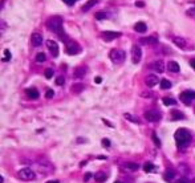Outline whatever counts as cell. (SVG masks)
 I'll list each match as a JSON object with an SVG mask.
<instances>
[{
    "label": "cell",
    "mask_w": 195,
    "mask_h": 183,
    "mask_svg": "<svg viewBox=\"0 0 195 183\" xmlns=\"http://www.w3.org/2000/svg\"><path fill=\"white\" fill-rule=\"evenodd\" d=\"M18 175H19V178L21 180H33L36 178V174L33 173V170L29 169V167H24V169L19 170Z\"/></svg>",
    "instance_id": "cell-4"
},
{
    "label": "cell",
    "mask_w": 195,
    "mask_h": 183,
    "mask_svg": "<svg viewBox=\"0 0 195 183\" xmlns=\"http://www.w3.org/2000/svg\"><path fill=\"white\" fill-rule=\"evenodd\" d=\"M124 115H125V118H126V119H129V121H131V122H134V124H139V119H138V118H136V117H133L131 114L125 113Z\"/></svg>",
    "instance_id": "cell-30"
},
{
    "label": "cell",
    "mask_w": 195,
    "mask_h": 183,
    "mask_svg": "<svg viewBox=\"0 0 195 183\" xmlns=\"http://www.w3.org/2000/svg\"><path fill=\"white\" fill-rule=\"evenodd\" d=\"M45 96H47V98H51V97H53V96H54V92H53V90H48Z\"/></svg>",
    "instance_id": "cell-38"
},
{
    "label": "cell",
    "mask_w": 195,
    "mask_h": 183,
    "mask_svg": "<svg viewBox=\"0 0 195 183\" xmlns=\"http://www.w3.org/2000/svg\"><path fill=\"white\" fill-rule=\"evenodd\" d=\"M88 72V68L84 65H80V66H76L74 70H73V76L76 77V79H82V77H85Z\"/></svg>",
    "instance_id": "cell-12"
},
{
    "label": "cell",
    "mask_w": 195,
    "mask_h": 183,
    "mask_svg": "<svg viewBox=\"0 0 195 183\" xmlns=\"http://www.w3.org/2000/svg\"><path fill=\"white\" fill-rule=\"evenodd\" d=\"M136 5H137V7H143L145 3H143V2H137V3H136Z\"/></svg>",
    "instance_id": "cell-42"
},
{
    "label": "cell",
    "mask_w": 195,
    "mask_h": 183,
    "mask_svg": "<svg viewBox=\"0 0 195 183\" xmlns=\"http://www.w3.org/2000/svg\"><path fill=\"white\" fill-rule=\"evenodd\" d=\"M174 176H175V171L174 170H166L165 174H163V179L166 182H171L172 179H174Z\"/></svg>",
    "instance_id": "cell-22"
},
{
    "label": "cell",
    "mask_w": 195,
    "mask_h": 183,
    "mask_svg": "<svg viewBox=\"0 0 195 183\" xmlns=\"http://www.w3.org/2000/svg\"><path fill=\"white\" fill-rule=\"evenodd\" d=\"M101 77H96V79H94V82H96V84H101Z\"/></svg>",
    "instance_id": "cell-40"
},
{
    "label": "cell",
    "mask_w": 195,
    "mask_h": 183,
    "mask_svg": "<svg viewBox=\"0 0 195 183\" xmlns=\"http://www.w3.org/2000/svg\"><path fill=\"white\" fill-rule=\"evenodd\" d=\"M141 96H142V97H151L153 93H150V92H149V93H147V92H143V93H141Z\"/></svg>",
    "instance_id": "cell-39"
},
{
    "label": "cell",
    "mask_w": 195,
    "mask_h": 183,
    "mask_svg": "<svg viewBox=\"0 0 195 183\" xmlns=\"http://www.w3.org/2000/svg\"><path fill=\"white\" fill-rule=\"evenodd\" d=\"M102 146L104 147H109L110 146V141L108 140V138H104V140H102Z\"/></svg>",
    "instance_id": "cell-35"
},
{
    "label": "cell",
    "mask_w": 195,
    "mask_h": 183,
    "mask_svg": "<svg viewBox=\"0 0 195 183\" xmlns=\"http://www.w3.org/2000/svg\"><path fill=\"white\" fill-rule=\"evenodd\" d=\"M174 137H175L178 146H181V147H185L191 142V133L187 129H178L175 131Z\"/></svg>",
    "instance_id": "cell-2"
},
{
    "label": "cell",
    "mask_w": 195,
    "mask_h": 183,
    "mask_svg": "<svg viewBox=\"0 0 195 183\" xmlns=\"http://www.w3.org/2000/svg\"><path fill=\"white\" fill-rule=\"evenodd\" d=\"M4 58H3V61H8L9 58H11V52L8 51V49H5V51H4Z\"/></svg>",
    "instance_id": "cell-34"
},
{
    "label": "cell",
    "mask_w": 195,
    "mask_h": 183,
    "mask_svg": "<svg viewBox=\"0 0 195 183\" xmlns=\"http://www.w3.org/2000/svg\"><path fill=\"white\" fill-rule=\"evenodd\" d=\"M98 2L100 0H88V2L81 7V11L82 12H88V11H90L96 4H98Z\"/></svg>",
    "instance_id": "cell-16"
},
{
    "label": "cell",
    "mask_w": 195,
    "mask_h": 183,
    "mask_svg": "<svg viewBox=\"0 0 195 183\" xmlns=\"http://www.w3.org/2000/svg\"><path fill=\"white\" fill-rule=\"evenodd\" d=\"M25 94L28 96V98H32V99H37L40 97V93H38V90L35 89V88H28L25 90Z\"/></svg>",
    "instance_id": "cell-17"
},
{
    "label": "cell",
    "mask_w": 195,
    "mask_h": 183,
    "mask_svg": "<svg viewBox=\"0 0 195 183\" xmlns=\"http://www.w3.org/2000/svg\"><path fill=\"white\" fill-rule=\"evenodd\" d=\"M106 178H108L106 173H102V171H98V173L94 174V179H96L97 183H102V182H105V180H106Z\"/></svg>",
    "instance_id": "cell-21"
},
{
    "label": "cell",
    "mask_w": 195,
    "mask_h": 183,
    "mask_svg": "<svg viewBox=\"0 0 195 183\" xmlns=\"http://www.w3.org/2000/svg\"><path fill=\"white\" fill-rule=\"evenodd\" d=\"M161 88L162 89H170L171 88V82L169 81V80H166V79H163V80H161Z\"/></svg>",
    "instance_id": "cell-27"
},
{
    "label": "cell",
    "mask_w": 195,
    "mask_h": 183,
    "mask_svg": "<svg viewBox=\"0 0 195 183\" xmlns=\"http://www.w3.org/2000/svg\"><path fill=\"white\" fill-rule=\"evenodd\" d=\"M162 101H163V104L166 105V106H170V105H177V101H175V99H172L171 97H163Z\"/></svg>",
    "instance_id": "cell-25"
},
{
    "label": "cell",
    "mask_w": 195,
    "mask_h": 183,
    "mask_svg": "<svg viewBox=\"0 0 195 183\" xmlns=\"http://www.w3.org/2000/svg\"><path fill=\"white\" fill-rule=\"evenodd\" d=\"M31 41L33 47H41L43 45V35L40 33H33L31 36Z\"/></svg>",
    "instance_id": "cell-15"
},
{
    "label": "cell",
    "mask_w": 195,
    "mask_h": 183,
    "mask_svg": "<svg viewBox=\"0 0 195 183\" xmlns=\"http://www.w3.org/2000/svg\"><path fill=\"white\" fill-rule=\"evenodd\" d=\"M167 69H169L170 72H172V73H178V72L181 70V66L177 61H170V63L167 64Z\"/></svg>",
    "instance_id": "cell-19"
},
{
    "label": "cell",
    "mask_w": 195,
    "mask_h": 183,
    "mask_svg": "<svg viewBox=\"0 0 195 183\" xmlns=\"http://www.w3.org/2000/svg\"><path fill=\"white\" fill-rule=\"evenodd\" d=\"M120 36H121L120 32H113V31H105L101 33L102 40H105V41H111V40H114V38L120 37Z\"/></svg>",
    "instance_id": "cell-9"
},
{
    "label": "cell",
    "mask_w": 195,
    "mask_h": 183,
    "mask_svg": "<svg viewBox=\"0 0 195 183\" xmlns=\"http://www.w3.org/2000/svg\"><path fill=\"white\" fill-rule=\"evenodd\" d=\"M143 117L149 122H158V121H161V118H162V114H161L159 110L153 109V110H147V112H145Z\"/></svg>",
    "instance_id": "cell-5"
},
{
    "label": "cell",
    "mask_w": 195,
    "mask_h": 183,
    "mask_svg": "<svg viewBox=\"0 0 195 183\" xmlns=\"http://www.w3.org/2000/svg\"><path fill=\"white\" fill-rule=\"evenodd\" d=\"M90 176H92V175H90V174H86V176H85V178H84V179H85V180H88V179H89V178H90Z\"/></svg>",
    "instance_id": "cell-44"
},
{
    "label": "cell",
    "mask_w": 195,
    "mask_h": 183,
    "mask_svg": "<svg viewBox=\"0 0 195 183\" xmlns=\"http://www.w3.org/2000/svg\"><path fill=\"white\" fill-rule=\"evenodd\" d=\"M64 82H65V79H64L63 76H60V77H57V79H56V84H57V85H63Z\"/></svg>",
    "instance_id": "cell-33"
},
{
    "label": "cell",
    "mask_w": 195,
    "mask_h": 183,
    "mask_svg": "<svg viewBox=\"0 0 195 183\" xmlns=\"http://www.w3.org/2000/svg\"><path fill=\"white\" fill-rule=\"evenodd\" d=\"M63 24H64V20L61 16L56 15V16H52V18H49L48 21H47V27L49 31H52L54 33H57V35L60 36L63 32Z\"/></svg>",
    "instance_id": "cell-1"
},
{
    "label": "cell",
    "mask_w": 195,
    "mask_h": 183,
    "mask_svg": "<svg viewBox=\"0 0 195 183\" xmlns=\"http://www.w3.org/2000/svg\"><path fill=\"white\" fill-rule=\"evenodd\" d=\"M47 183H60V182L59 180H48Z\"/></svg>",
    "instance_id": "cell-45"
},
{
    "label": "cell",
    "mask_w": 195,
    "mask_h": 183,
    "mask_svg": "<svg viewBox=\"0 0 195 183\" xmlns=\"http://www.w3.org/2000/svg\"><path fill=\"white\" fill-rule=\"evenodd\" d=\"M114 183H121V182H114Z\"/></svg>",
    "instance_id": "cell-48"
},
{
    "label": "cell",
    "mask_w": 195,
    "mask_h": 183,
    "mask_svg": "<svg viewBox=\"0 0 195 183\" xmlns=\"http://www.w3.org/2000/svg\"><path fill=\"white\" fill-rule=\"evenodd\" d=\"M172 43H174L178 48H181V49H187V47H186V45H187V41H186L183 37L174 36V37H172Z\"/></svg>",
    "instance_id": "cell-14"
},
{
    "label": "cell",
    "mask_w": 195,
    "mask_h": 183,
    "mask_svg": "<svg viewBox=\"0 0 195 183\" xmlns=\"http://www.w3.org/2000/svg\"><path fill=\"white\" fill-rule=\"evenodd\" d=\"M143 170L146 171V173H150V171L154 170V165L153 163H146V165L143 166Z\"/></svg>",
    "instance_id": "cell-32"
},
{
    "label": "cell",
    "mask_w": 195,
    "mask_h": 183,
    "mask_svg": "<svg viewBox=\"0 0 195 183\" xmlns=\"http://www.w3.org/2000/svg\"><path fill=\"white\" fill-rule=\"evenodd\" d=\"M45 77L48 80H51L52 77H53V69L52 68H47L45 69Z\"/></svg>",
    "instance_id": "cell-31"
},
{
    "label": "cell",
    "mask_w": 195,
    "mask_h": 183,
    "mask_svg": "<svg viewBox=\"0 0 195 183\" xmlns=\"http://www.w3.org/2000/svg\"><path fill=\"white\" fill-rule=\"evenodd\" d=\"M134 29H136L137 32H139V33H145V32L147 31V27H146V24H145V23L139 21V23H137V24L134 25Z\"/></svg>",
    "instance_id": "cell-23"
},
{
    "label": "cell",
    "mask_w": 195,
    "mask_h": 183,
    "mask_svg": "<svg viewBox=\"0 0 195 183\" xmlns=\"http://www.w3.org/2000/svg\"><path fill=\"white\" fill-rule=\"evenodd\" d=\"M157 43H158L157 36H147V37H142L139 40V44H142V45H155Z\"/></svg>",
    "instance_id": "cell-11"
},
{
    "label": "cell",
    "mask_w": 195,
    "mask_h": 183,
    "mask_svg": "<svg viewBox=\"0 0 195 183\" xmlns=\"http://www.w3.org/2000/svg\"><path fill=\"white\" fill-rule=\"evenodd\" d=\"M153 140H154V143H155V145H157V146H161V141L158 140V137L155 135V134H153Z\"/></svg>",
    "instance_id": "cell-36"
},
{
    "label": "cell",
    "mask_w": 195,
    "mask_h": 183,
    "mask_svg": "<svg viewBox=\"0 0 195 183\" xmlns=\"http://www.w3.org/2000/svg\"><path fill=\"white\" fill-rule=\"evenodd\" d=\"M142 58V51L139 45H133L131 47V61L133 64H138Z\"/></svg>",
    "instance_id": "cell-8"
},
{
    "label": "cell",
    "mask_w": 195,
    "mask_h": 183,
    "mask_svg": "<svg viewBox=\"0 0 195 183\" xmlns=\"http://www.w3.org/2000/svg\"><path fill=\"white\" fill-rule=\"evenodd\" d=\"M126 58V53L122 49H113L110 52V60L113 61L114 64H122Z\"/></svg>",
    "instance_id": "cell-3"
},
{
    "label": "cell",
    "mask_w": 195,
    "mask_h": 183,
    "mask_svg": "<svg viewBox=\"0 0 195 183\" xmlns=\"http://www.w3.org/2000/svg\"><path fill=\"white\" fill-rule=\"evenodd\" d=\"M47 47H48V49H49V52L52 53L53 57H57V56H59V45H57V43H56V41L48 40V41H47Z\"/></svg>",
    "instance_id": "cell-10"
},
{
    "label": "cell",
    "mask_w": 195,
    "mask_h": 183,
    "mask_svg": "<svg viewBox=\"0 0 195 183\" xmlns=\"http://www.w3.org/2000/svg\"><path fill=\"white\" fill-rule=\"evenodd\" d=\"M158 82H159V79L155 74H149V76H146V79H145V84H146L149 88L155 86Z\"/></svg>",
    "instance_id": "cell-13"
},
{
    "label": "cell",
    "mask_w": 195,
    "mask_h": 183,
    "mask_svg": "<svg viewBox=\"0 0 195 183\" xmlns=\"http://www.w3.org/2000/svg\"><path fill=\"white\" fill-rule=\"evenodd\" d=\"M190 64H191V66H192V68L195 69V60H191V63H190Z\"/></svg>",
    "instance_id": "cell-43"
},
{
    "label": "cell",
    "mask_w": 195,
    "mask_h": 183,
    "mask_svg": "<svg viewBox=\"0 0 195 183\" xmlns=\"http://www.w3.org/2000/svg\"><path fill=\"white\" fill-rule=\"evenodd\" d=\"M179 98L181 101L185 104V105H191V102L195 99V92L192 90H185L179 94Z\"/></svg>",
    "instance_id": "cell-6"
},
{
    "label": "cell",
    "mask_w": 195,
    "mask_h": 183,
    "mask_svg": "<svg viewBox=\"0 0 195 183\" xmlns=\"http://www.w3.org/2000/svg\"><path fill=\"white\" fill-rule=\"evenodd\" d=\"M108 18H109V13L108 12H104V11L96 13V19L97 20H104V19H108Z\"/></svg>",
    "instance_id": "cell-28"
},
{
    "label": "cell",
    "mask_w": 195,
    "mask_h": 183,
    "mask_svg": "<svg viewBox=\"0 0 195 183\" xmlns=\"http://www.w3.org/2000/svg\"><path fill=\"white\" fill-rule=\"evenodd\" d=\"M175 183H191V182L188 180L187 178H181V179H178Z\"/></svg>",
    "instance_id": "cell-37"
},
{
    "label": "cell",
    "mask_w": 195,
    "mask_h": 183,
    "mask_svg": "<svg viewBox=\"0 0 195 183\" xmlns=\"http://www.w3.org/2000/svg\"><path fill=\"white\" fill-rule=\"evenodd\" d=\"M64 2H65L66 4H69V5H70V4H73L74 2H77V0H64Z\"/></svg>",
    "instance_id": "cell-41"
},
{
    "label": "cell",
    "mask_w": 195,
    "mask_h": 183,
    "mask_svg": "<svg viewBox=\"0 0 195 183\" xmlns=\"http://www.w3.org/2000/svg\"><path fill=\"white\" fill-rule=\"evenodd\" d=\"M125 167L127 169V170H131V171H137L138 170V163H134V162H127L126 165H125Z\"/></svg>",
    "instance_id": "cell-26"
},
{
    "label": "cell",
    "mask_w": 195,
    "mask_h": 183,
    "mask_svg": "<svg viewBox=\"0 0 195 183\" xmlns=\"http://www.w3.org/2000/svg\"><path fill=\"white\" fill-rule=\"evenodd\" d=\"M84 86L82 84H74L73 86H72V93H74V94H80L82 90H84Z\"/></svg>",
    "instance_id": "cell-24"
},
{
    "label": "cell",
    "mask_w": 195,
    "mask_h": 183,
    "mask_svg": "<svg viewBox=\"0 0 195 183\" xmlns=\"http://www.w3.org/2000/svg\"><path fill=\"white\" fill-rule=\"evenodd\" d=\"M151 68H153L155 72H158V73H162V72L165 70V64H163L162 60H157L155 63L151 64Z\"/></svg>",
    "instance_id": "cell-18"
},
{
    "label": "cell",
    "mask_w": 195,
    "mask_h": 183,
    "mask_svg": "<svg viewBox=\"0 0 195 183\" xmlns=\"http://www.w3.org/2000/svg\"><path fill=\"white\" fill-rule=\"evenodd\" d=\"M191 183H195V178H192V179H191Z\"/></svg>",
    "instance_id": "cell-47"
},
{
    "label": "cell",
    "mask_w": 195,
    "mask_h": 183,
    "mask_svg": "<svg viewBox=\"0 0 195 183\" xmlns=\"http://www.w3.org/2000/svg\"><path fill=\"white\" fill-rule=\"evenodd\" d=\"M171 118L174 121H179V119H185V114H183L182 112H179V110H171Z\"/></svg>",
    "instance_id": "cell-20"
},
{
    "label": "cell",
    "mask_w": 195,
    "mask_h": 183,
    "mask_svg": "<svg viewBox=\"0 0 195 183\" xmlns=\"http://www.w3.org/2000/svg\"><path fill=\"white\" fill-rule=\"evenodd\" d=\"M81 52V47L74 41H69L66 43V53L70 54V56H74V54H79Z\"/></svg>",
    "instance_id": "cell-7"
},
{
    "label": "cell",
    "mask_w": 195,
    "mask_h": 183,
    "mask_svg": "<svg viewBox=\"0 0 195 183\" xmlns=\"http://www.w3.org/2000/svg\"><path fill=\"white\" fill-rule=\"evenodd\" d=\"M45 60H47L45 53H43V52L37 53V56H36V61H37V63H44V61H45Z\"/></svg>",
    "instance_id": "cell-29"
},
{
    "label": "cell",
    "mask_w": 195,
    "mask_h": 183,
    "mask_svg": "<svg viewBox=\"0 0 195 183\" xmlns=\"http://www.w3.org/2000/svg\"><path fill=\"white\" fill-rule=\"evenodd\" d=\"M4 182V178H3V176H0V183H3Z\"/></svg>",
    "instance_id": "cell-46"
}]
</instances>
